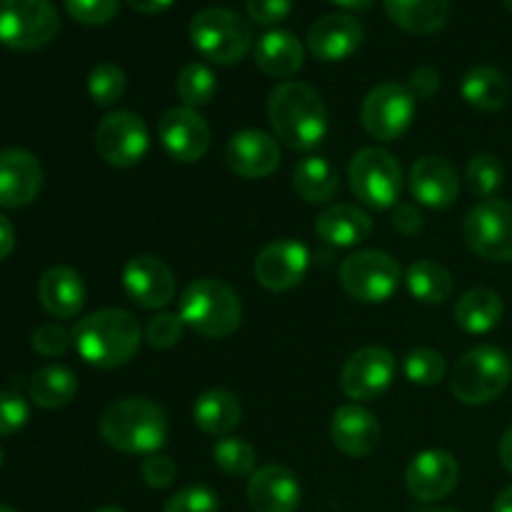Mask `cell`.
Here are the masks:
<instances>
[{"label": "cell", "mask_w": 512, "mask_h": 512, "mask_svg": "<svg viewBox=\"0 0 512 512\" xmlns=\"http://www.w3.org/2000/svg\"><path fill=\"white\" fill-rule=\"evenodd\" d=\"M268 118L280 143L290 150H310L328 135V108L308 83L285 80L268 98Z\"/></svg>", "instance_id": "obj_1"}, {"label": "cell", "mask_w": 512, "mask_h": 512, "mask_svg": "<svg viewBox=\"0 0 512 512\" xmlns=\"http://www.w3.org/2000/svg\"><path fill=\"white\" fill-rule=\"evenodd\" d=\"M143 340L138 318L128 310L105 308L90 313L73 328V343L80 358L95 368H118L135 358Z\"/></svg>", "instance_id": "obj_2"}, {"label": "cell", "mask_w": 512, "mask_h": 512, "mask_svg": "<svg viewBox=\"0 0 512 512\" xmlns=\"http://www.w3.org/2000/svg\"><path fill=\"white\" fill-rule=\"evenodd\" d=\"M100 435L120 453L153 455L168 440V418L153 400L125 398L105 410L100 418Z\"/></svg>", "instance_id": "obj_3"}, {"label": "cell", "mask_w": 512, "mask_h": 512, "mask_svg": "<svg viewBox=\"0 0 512 512\" xmlns=\"http://www.w3.org/2000/svg\"><path fill=\"white\" fill-rule=\"evenodd\" d=\"M180 318L203 338L223 340L240 328L243 303L228 283L215 278H200L180 295Z\"/></svg>", "instance_id": "obj_4"}, {"label": "cell", "mask_w": 512, "mask_h": 512, "mask_svg": "<svg viewBox=\"0 0 512 512\" xmlns=\"http://www.w3.org/2000/svg\"><path fill=\"white\" fill-rule=\"evenodd\" d=\"M512 360L495 345H478L455 363L450 390L465 405H488L508 390Z\"/></svg>", "instance_id": "obj_5"}, {"label": "cell", "mask_w": 512, "mask_h": 512, "mask_svg": "<svg viewBox=\"0 0 512 512\" xmlns=\"http://www.w3.org/2000/svg\"><path fill=\"white\" fill-rule=\"evenodd\" d=\"M190 40L203 58L235 65L253 48V28L233 10L203 8L190 20Z\"/></svg>", "instance_id": "obj_6"}, {"label": "cell", "mask_w": 512, "mask_h": 512, "mask_svg": "<svg viewBox=\"0 0 512 512\" xmlns=\"http://www.w3.org/2000/svg\"><path fill=\"white\" fill-rule=\"evenodd\" d=\"M60 30V15L50 0H0V45L20 53L40 50Z\"/></svg>", "instance_id": "obj_7"}, {"label": "cell", "mask_w": 512, "mask_h": 512, "mask_svg": "<svg viewBox=\"0 0 512 512\" xmlns=\"http://www.w3.org/2000/svg\"><path fill=\"white\" fill-rule=\"evenodd\" d=\"M348 178L353 195L368 208L385 210L398 203L400 188H403V170L390 150H358L350 160Z\"/></svg>", "instance_id": "obj_8"}, {"label": "cell", "mask_w": 512, "mask_h": 512, "mask_svg": "<svg viewBox=\"0 0 512 512\" xmlns=\"http://www.w3.org/2000/svg\"><path fill=\"white\" fill-rule=\"evenodd\" d=\"M340 285L360 303H385L400 285V265L383 250H358L340 263Z\"/></svg>", "instance_id": "obj_9"}, {"label": "cell", "mask_w": 512, "mask_h": 512, "mask_svg": "<svg viewBox=\"0 0 512 512\" xmlns=\"http://www.w3.org/2000/svg\"><path fill=\"white\" fill-rule=\"evenodd\" d=\"M463 238L475 255L493 263H512V203L480 200L463 223Z\"/></svg>", "instance_id": "obj_10"}, {"label": "cell", "mask_w": 512, "mask_h": 512, "mask_svg": "<svg viewBox=\"0 0 512 512\" xmlns=\"http://www.w3.org/2000/svg\"><path fill=\"white\" fill-rule=\"evenodd\" d=\"M415 95L408 85L400 83H380L365 95L360 120L368 130L370 138H378L390 143L398 140L410 128L415 118Z\"/></svg>", "instance_id": "obj_11"}, {"label": "cell", "mask_w": 512, "mask_h": 512, "mask_svg": "<svg viewBox=\"0 0 512 512\" xmlns=\"http://www.w3.org/2000/svg\"><path fill=\"white\" fill-rule=\"evenodd\" d=\"M150 145L148 125L130 110L108 113L95 128V148L100 158L115 168H133L145 158Z\"/></svg>", "instance_id": "obj_12"}, {"label": "cell", "mask_w": 512, "mask_h": 512, "mask_svg": "<svg viewBox=\"0 0 512 512\" xmlns=\"http://www.w3.org/2000/svg\"><path fill=\"white\" fill-rule=\"evenodd\" d=\"M395 378V358L388 348L368 345L345 360L340 370V388L353 400H378Z\"/></svg>", "instance_id": "obj_13"}, {"label": "cell", "mask_w": 512, "mask_h": 512, "mask_svg": "<svg viewBox=\"0 0 512 512\" xmlns=\"http://www.w3.org/2000/svg\"><path fill=\"white\" fill-rule=\"evenodd\" d=\"M460 465L448 450H423L405 470V488L420 503L443 500L458 488Z\"/></svg>", "instance_id": "obj_14"}, {"label": "cell", "mask_w": 512, "mask_h": 512, "mask_svg": "<svg viewBox=\"0 0 512 512\" xmlns=\"http://www.w3.org/2000/svg\"><path fill=\"white\" fill-rule=\"evenodd\" d=\"M310 268V253L298 240H278L265 245L255 258V280L273 293L293 290L303 283Z\"/></svg>", "instance_id": "obj_15"}, {"label": "cell", "mask_w": 512, "mask_h": 512, "mask_svg": "<svg viewBox=\"0 0 512 512\" xmlns=\"http://www.w3.org/2000/svg\"><path fill=\"white\" fill-rule=\"evenodd\" d=\"M123 288L140 308H165L175 298V275L155 255H135L123 270Z\"/></svg>", "instance_id": "obj_16"}, {"label": "cell", "mask_w": 512, "mask_h": 512, "mask_svg": "<svg viewBox=\"0 0 512 512\" xmlns=\"http://www.w3.org/2000/svg\"><path fill=\"white\" fill-rule=\"evenodd\" d=\"M160 143L178 163H195L210 148V128L195 108H170L158 125Z\"/></svg>", "instance_id": "obj_17"}, {"label": "cell", "mask_w": 512, "mask_h": 512, "mask_svg": "<svg viewBox=\"0 0 512 512\" xmlns=\"http://www.w3.org/2000/svg\"><path fill=\"white\" fill-rule=\"evenodd\" d=\"M225 163L240 178H268L280 165V145L263 130H240L225 145Z\"/></svg>", "instance_id": "obj_18"}, {"label": "cell", "mask_w": 512, "mask_h": 512, "mask_svg": "<svg viewBox=\"0 0 512 512\" xmlns=\"http://www.w3.org/2000/svg\"><path fill=\"white\" fill-rule=\"evenodd\" d=\"M43 168L28 150H0V208H23L38 198Z\"/></svg>", "instance_id": "obj_19"}, {"label": "cell", "mask_w": 512, "mask_h": 512, "mask_svg": "<svg viewBox=\"0 0 512 512\" xmlns=\"http://www.w3.org/2000/svg\"><path fill=\"white\" fill-rule=\"evenodd\" d=\"M363 25L345 13H330L315 20L308 30V50L318 60L338 63L363 45Z\"/></svg>", "instance_id": "obj_20"}, {"label": "cell", "mask_w": 512, "mask_h": 512, "mask_svg": "<svg viewBox=\"0 0 512 512\" xmlns=\"http://www.w3.org/2000/svg\"><path fill=\"white\" fill-rule=\"evenodd\" d=\"M300 498L298 478L285 465H265L250 475L248 503L255 512H295Z\"/></svg>", "instance_id": "obj_21"}, {"label": "cell", "mask_w": 512, "mask_h": 512, "mask_svg": "<svg viewBox=\"0 0 512 512\" xmlns=\"http://www.w3.org/2000/svg\"><path fill=\"white\" fill-rule=\"evenodd\" d=\"M410 193L418 203L433 210L450 208L458 200L460 178L458 170L438 155H425L410 168Z\"/></svg>", "instance_id": "obj_22"}, {"label": "cell", "mask_w": 512, "mask_h": 512, "mask_svg": "<svg viewBox=\"0 0 512 512\" xmlns=\"http://www.w3.org/2000/svg\"><path fill=\"white\" fill-rule=\"evenodd\" d=\"M330 438L340 453L350 458H365L380 445V423L370 410L360 405H343L333 415Z\"/></svg>", "instance_id": "obj_23"}, {"label": "cell", "mask_w": 512, "mask_h": 512, "mask_svg": "<svg viewBox=\"0 0 512 512\" xmlns=\"http://www.w3.org/2000/svg\"><path fill=\"white\" fill-rule=\"evenodd\" d=\"M38 300L53 318H75L85 303V283L78 270L68 265H55L40 275Z\"/></svg>", "instance_id": "obj_24"}, {"label": "cell", "mask_w": 512, "mask_h": 512, "mask_svg": "<svg viewBox=\"0 0 512 512\" xmlns=\"http://www.w3.org/2000/svg\"><path fill=\"white\" fill-rule=\"evenodd\" d=\"M315 233L323 243L335 245V248H353L373 233V220L363 208L350 203L330 205L328 210L315 220Z\"/></svg>", "instance_id": "obj_25"}, {"label": "cell", "mask_w": 512, "mask_h": 512, "mask_svg": "<svg viewBox=\"0 0 512 512\" xmlns=\"http://www.w3.org/2000/svg\"><path fill=\"white\" fill-rule=\"evenodd\" d=\"M303 60V45L288 30H270L255 48V63L270 78H293L303 68Z\"/></svg>", "instance_id": "obj_26"}, {"label": "cell", "mask_w": 512, "mask_h": 512, "mask_svg": "<svg viewBox=\"0 0 512 512\" xmlns=\"http://www.w3.org/2000/svg\"><path fill=\"white\" fill-rule=\"evenodd\" d=\"M383 3L390 20L415 35L438 33L450 15V0H383Z\"/></svg>", "instance_id": "obj_27"}, {"label": "cell", "mask_w": 512, "mask_h": 512, "mask_svg": "<svg viewBox=\"0 0 512 512\" xmlns=\"http://www.w3.org/2000/svg\"><path fill=\"white\" fill-rule=\"evenodd\" d=\"M193 420L203 433L208 435H230L243 420L240 400L230 390H205L193 405Z\"/></svg>", "instance_id": "obj_28"}, {"label": "cell", "mask_w": 512, "mask_h": 512, "mask_svg": "<svg viewBox=\"0 0 512 512\" xmlns=\"http://www.w3.org/2000/svg\"><path fill=\"white\" fill-rule=\"evenodd\" d=\"M460 93L465 103H470L478 110H500L510 100V83L498 68L493 65H475L460 80Z\"/></svg>", "instance_id": "obj_29"}, {"label": "cell", "mask_w": 512, "mask_h": 512, "mask_svg": "<svg viewBox=\"0 0 512 512\" xmlns=\"http://www.w3.org/2000/svg\"><path fill=\"white\" fill-rule=\"evenodd\" d=\"M505 305L500 295L490 288H473L455 303V323L465 333H490L503 320Z\"/></svg>", "instance_id": "obj_30"}, {"label": "cell", "mask_w": 512, "mask_h": 512, "mask_svg": "<svg viewBox=\"0 0 512 512\" xmlns=\"http://www.w3.org/2000/svg\"><path fill=\"white\" fill-rule=\"evenodd\" d=\"M293 188L305 203H328L335 198L340 188L338 170L333 168V163L318 155H308V158L300 160L293 170Z\"/></svg>", "instance_id": "obj_31"}, {"label": "cell", "mask_w": 512, "mask_h": 512, "mask_svg": "<svg viewBox=\"0 0 512 512\" xmlns=\"http://www.w3.org/2000/svg\"><path fill=\"white\" fill-rule=\"evenodd\" d=\"M75 393H78V378L65 365L40 368L28 383L30 400L45 410L63 408V405H68L75 398Z\"/></svg>", "instance_id": "obj_32"}, {"label": "cell", "mask_w": 512, "mask_h": 512, "mask_svg": "<svg viewBox=\"0 0 512 512\" xmlns=\"http://www.w3.org/2000/svg\"><path fill=\"white\" fill-rule=\"evenodd\" d=\"M408 290L415 300L428 305H440L453 293V275L443 263L435 260H418L408 270Z\"/></svg>", "instance_id": "obj_33"}, {"label": "cell", "mask_w": 512, "mask_h": 512, "mask_svg": "<svg viewBox=\"0 0 512 512\" xmlns=\"http://www.w3.org/2000/svg\"><path fill=\"white\" fill-rule=\"evenodd\" d=\"M175 88H178V95L185 103V108H200V105H208L213 100L218 83H215V75L208 65L188 63L178 73Z\"/></svg>", "instance_id": "obj_34"}, {"label": "cell", "mask_w": 512, "mask_h": 512, "mask_svg": "<svg viewBox=\"0 0 512 512\" xmlns=\"http://www.w3.org/2000/svg\"><path fill=\"white\" fill-rule=\"evenodd\" d=\"M213 460L223 473L233 475V478H245V475L255 473V460H258V455H255L250 443L233 438V435H225V438H220L213 445Z\"/></svg>", "instance_id": "obj_35"}, {"label": "cell", "mask_w": 512, "mask_h": 512, "mask_svg": "<svg viewBox=\"0 0 512 512\" xmlns=\"http://www.w3.org/2000/svg\"><path fill=\"white\" fill-rule=\"evenodd\" d=\"M465 180H468L470 193L478 195V198L488 200L503 188L505 183V168L495 155L480 153L465 168Z\"/></svg>", "instance_id": "obj_36"}, {"label": "cell", "mask_w": 512, "mask_h": 512, "mask_svg": "<svg viewBox=\"0 0 512 512\" xmlns=\"http://www.w3.org/2000/svg\"><path fill=\"white\" fill-rule=\"evenodd\" d=\"M125 85H128V78H125L123 68L115 63H100L90 70L88 75V93L93 98L95 105H115L125 93Z\"/></svg>", "instance_id": "obj_37"}, {"label": "cell", "mask_w": 512, "mask_h": 512, "mask_svg": "<svg viewBox=\"0 0 512 512\" xmlns=\"http://www.w3.org/2000/svg\"><path fill=\"white\" fill-rule=\"evenodd\" d=\"M405 375H408L410 383L415 385H438L445 378V358L433 348H418L413 353H408L403 363Z\"/></svg>", "instance_id": "obj_38"}, {"label": "cell", "mask_w": 512, "mask_h": 512, "mask_svg": "<svg viewBox=\"0 0 512 512\" xmlns=\"http://www.w3.org/2000/svg\"><path fill=\"white\" fill-rule=\"evenodd\" d=\"M163 512H220V500L208 485H190L175 493Z\"/></svg>", "instance_id": "obj_39"}, {"label": "cell", "mask_w": 512, "mask_h": 512, "mask_svg": "<svg viewBox=\"0 0 512 512\" xmlns=\"http://www.w3.org/2000/svg\"><path fill=\"white\" fill-rule=\"evenodd\" d=\"M73 20L83 25H105L118 15L120 0H63Z\"/></svg>", "instance_id": "obj_40"}, {"label": "cell", "mask_w": 512, "mask_h": 512, "mask_svg": "<svg viewBox=\"0 0 512 512\" xmlns=\"http://www.w3.org/2000/svg\"><path fill=\"white\" fill-rule=\"evenodd\" d=\"M70 343H73V333L58 323H43L33 330L30 335V345L35 353L45 355V358H58V355L68 353Z\"/></svg>", "instance_id": "obj_41"}, {"label": "cell", "mask_w": 512, "mask_h": 512, "mask_svg": "<svg viewBox=\"0 0 512 512\" xmlns=\"http://www.w3.org/2000/svg\"><path fill=\"white\" fill-rule=\"evenodd\" d=\"M185 323L180 315L175 313H158L153 320L148 323V330H145V338L153 348L158 350H168L173 345L180 343L183 338Z\"/></svg>", "instance_id": "obj_42"}, {"label": "cell", "mask_w": 512, "mask_h": 512, "mask_svg": "<svg viewBox=\"0 0 512 512\" xmlns=\"http://www.w3.org/2000/svg\"><path fill=\"white\" fill-rule=\"evenodd\" d=\"M30 408L18 393L10 390H0V438L3 435H13L28 423Z\"/></svg>", "instance_id": "obj_43"}, {"label": "cell", "mask_w": 512, "mask_h": 512, "mask_svg": "<svg viewBox=\"0 0 512 512\" xmlns=\"http://www.w3.org/2000/svg\"><path fill=\"white\" fill-rule=\"evenodd\" d=\"M140 475H143V480L150 488L163 490L175 483V478H178V465H175L173 458H168V455H145V460L140 463Z\"/></svg>", "instance_id": "obj_44"}, {"label": "cell", "mask_w": 512, "mask_h": 512, "mask_svg": "<svg viewBox=\"0 0 512 512\" xmlns=\"http://www.w3.org/2000/svg\"><path fill=\"white\" fill-rule=\"evenodd\" d=\"M245 8L258 25H278L293 10V0H245Z\"/></svg>", "instance_id": "obj_45"}, {"label": "cell", "mask_w": 512, "mask_h": 512, "mask_svg": "<svg viewBox=\"0 0 512 512\" xmlns=\"http://www.w3.org/2000/svg\"><path fill=\"white\" fill-rule=\"evenodd\" d=\"M408 88L415 98H433L440 88V73L433 65H420V68L410 73Z\"/></svg>", "instance_id": "obj_46"}, {"label": "cell", "mask_w": 512, "mask_h": 512, "mask_svg": "<svg viewBox=\"0 0 512 512\" xmlns=\"http://www.w3.org/2000/svg\"><path fill=\"white\" fill-rule=\"evenodd\" d=\"M393 228L400 230L403 235H415L423 228V215L415 205L410 203H398L393 213Z\"/></svg>", "instance_id": "obj_47"}, {"label": "cell", "mask_w": 512, "mask_h": 512, "mask_svg": "<svg viewBox=\"0 0 512 512\" xmlns=\"http://www.w3.org/2000/svg\"><path fill=\"white\" fill-rule=\"evenodd\" d=\"M15 248V228L3 213H0V260L8 258Z\"/></svg>", "instance_id": "obj_48"}, {"label": "cell", "mask_w": 512, "mask_h": 512, "mask_svg": "<svg viewBox=\"0 0 512 512\" xmlns=\"http://www.w3.org/2000/svg\"><path fill=\"white\" fill-rule=\"evenodd\" d=\"M128 3H130V8H135L138 13L155 15V13H163V10H168L175 0H128Z\"/></svg>", "instance_id": "obj_49"}, {"label": "cell", "mask_w": 512, "mask_h": 512, "mask_svg": "<svg viewBox=\"0 0 512 512\" xmlns=\"http://www.w3.org/2000/svg\"><path fill=\"white\" fill-rule=\"evenodd\" d=\"M498 455H500V463L505 465V470L512 473V425L503 433L498 445Z\"/></svg>", "instance_id": "obj_50"}, {"label": "cell", "mask_w": 512, "mask_h": 512, "mask_svg": "<svg viewBox=\"0 0 512 512\" xmlns=\"http://www.w3.org/2000/svg\"><path fill=\"white\" fill-rule=\"evenodd\" d=\"M493 512H512V485H508V488L495 498Z\"/></svg>", "instance_id": "obj_51"}, {"label": "cell", "mask_w": 512, "mask_h": 512, "mask_svg": "<svg viewBox=\"0 0 512 512\" xmlns=\"http://www.w3.org/2000/svg\"><path fill=\"white\" fill-rule=\"evenodd\" d=\"M333 3L348 10H368L375 0H333Z\"/></svg>", "instance_id": "obj_52"}, {"label": "cell", "mask_w": 512, "mask_h": 512, "mask_svg": "<svg viewBox=\"0 0 512 512\" xmlns=\"http://www.w3.org/2000/svg\"><path fill=\"white\" fill-rule=\"evenodd\" d=\"M93 512H125L123 508H115V505H105V508H98V510H93Z\"/></svg>", "instance_id": "obj_53"}, {"label": "cell", "mask_w": 512, "mask_h": 512, "mask_svg": "<svg viewBox=\"0 0 512 512\" xmlns=\"http://www.w3.org/2000/svg\"><path fill=\"white\" fill-rule=\"evenodd\" d=\"M0 512H18V510H13L10 505H0Z\"/></svg>", "instance_id": "obj_54"}, {"label": "cell", "mask_w": 512, "mask_h": 512, "mask_svg": "<svg viewBox=\"0 0 512 512\" xmlns=\"http://www.w3.org/2000/svg\"><path fill=\"white\" fill-rule=\"evenodd\" d=\"M503 3H505V8H508L510 13H512V0H503Z\"/></svg>", "instance_id": "obj_55"}, {"label": "cell", "mask_w": 512, "mask_h": 512, "mask_svg": "<svg viewBox=\"0 0 512 512\" xmlns=\"http://www.w3.org/2000/svg\"><path fill=\"white\" fill-rule=\"evenodd\" d=\"M0 468H3V450H0Z\"/></svg>", "instance_id": "obj_56"}, {"label": "cell", "mask_w": 512, "mask_h": 512, "mask_svg": "<svg viewBox=\"0 0 512 512\" xmlns=\"http://www.w3.org/2000/svg\"><path fill=\"white\" fill-rule=\"evenodd\" d=\"M433 512H455V510H433Z\"/></svg>", "instance_id": "obj_57"}, {"label": "cell", "mask_w": 512, "mask_h": 512, "mask_svg": "<svg viewBox=\"0 0 512 512\" xmlns=\"http://www.w3.org/2000/svg\"><path fill=\"white\" fill-rule=\"evenodd\" d=\"M510 360H512V358H510Z\"/></svg>", "instance_id": "obj_58"}]
</instances>
